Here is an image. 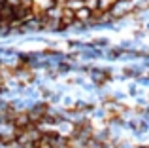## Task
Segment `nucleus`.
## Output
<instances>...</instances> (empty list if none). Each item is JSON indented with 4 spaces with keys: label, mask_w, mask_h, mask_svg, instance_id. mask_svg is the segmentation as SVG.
Masks as SVG:
<instances>
[{
    "label": "nucleus",
    "mask_w": 149,
    "mask_h": 148,
    "mask_svg": "<svg viewBox=\"0 0 149 148\" xmlns=\"http://www.w3.org/2000/svg\"><path fill=\"white\" fill-rule=\"evenodd\" d=\"M138 148H149V146L147 144H142V146H138Z\"/></svg>",
    "instance_id": "6e6552de"
},
{
    "label": "nucleus",
    "mask_w": 149,
    "mask_h": 148,
    "mask_svg": "<svg viewBox=\"0 0 149 148\" xmlns=\"http://www.w3.org/2000/svg\"><path fill=\"white\" fill-rule=\"evenodd\" d=\"M134 10H136V6L132 2H128V0H115V4L111 6V10H109L108 13L111 15L113 19H121V17H127V15Z\"/></svg>",
    "instance_id": "f257e3e1"
},
{
    "label": "nucleus",
    "mask_w": 149,
    "mask_h": 148,
    "mask_svg": "<svg viewBox=\"0 0 149 148\" xmlns=\"http://www.w3.org/2000/svg\"><path fill=\"white\" fill-rule=\"evenodd\" d=\"M93 19V10L91 8H87V6H83L81 10H77L76 11V21H91Z\"/></svg>",
    "instance_id": "7ed1b4c3"
},
{
    "label": "nucleus",
    "mask_w": 149,
    "mask_h": 148,
    "mask_svg": "<svg viewBox=\"0 0 149 148\" xmlns=\"http://www.w3.org/2000/svg\"><path fill=\"white\" fill-rule=\"evenodd\" d=\"M15 142V131H4L0 133V144L2 146H10Z\"/></svg>",
    "instance_id": "20e7f679"
},
{
    "label": "nucleus",
    "mask_w": 149,
    "mask_h": 148,
    "mask_svg": "<svg viewBox=\"0 0 149 148\" xmlns=\"http://www.w3.org/2000/svg\"><path fill=\"white\" fill-rule=\"evenodd\" d=\"M83 6H85L83 0H66L62 8H68V10H72V11H77V10H81Z\"/></svg>",
    "instance_id": "39448f33"
},
{
    "label": "nucleus",
    "mask_w": 149,
    "mask_h": 148,
    "mask_svg": "<svg viewBox=\"0 0 149 148\" xmlns=\"http://www.w3.org/2000/svg\"><path fill=\"white\" fill-rule=\"evenodd\" d=\"M40 148H51V146H49V144H42Z\"/></svg>",
    "instance_id": "0eeeda50"
},
{
    "label": "nucleus",
    "mask_w": 149,
    "mask_h": 148,
    "mask_svg": "<svg viewBox=\"0 0 149 148\" xmlns=\"http://www.w3.org/2000/svg\"><path fill=\"white\" fill-rule=\"evenodd\" d=\"M128 91H130V95H136V93H138V89H136V85H130V89H128Z\"/></svg>",
    "instance_id": "423d86ee"
},
{
    "label": "nucleus",
    "mask_w": 149,
    "mask_h": 148,
    "mask_svg": "<svg viewBox=\"0 0 149 148\" xmlns=\"http://www.w3.org/2000/svg\"><path fill=\"white\" fill-rule=\"evenodd\" d=\"M91 76H93V82H95V84H98V85L106 84V82L111 78L108 70H100V68H95V70L91 72Z\"/></svg>",
    "instance_id": "f03ea898"
}]
</instances>
